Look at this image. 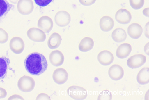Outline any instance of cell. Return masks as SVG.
Here are the masks:
<instances>
[{"label": "cell", "mask_w": 149, "mask_h": 100, "mask_svg": "<svg viewBox=\"0 0 149 100\" xmlns=\"http://www.w3.org/2000/svg\"><path fill=\"white\" fill-rule=\"evenodd\" d=\"M68 74L64 69L60 68L56 69L53 72L52 77L56 83L61 85L65 83L67 80Z\"/></svg>", "instance_id": "8"}, {"label": "cell", "mask_w": 149, "mask_h": 100, "mask_svg": "<svg viewBox=\"0 0 149 100\" xmlns=\"http://www.w3.org/2000/svg\"><path fill=\"white\" fill-rule=\"evenodd\" d=\"M108 75L110 77L114 80H118L121 79L124 74V72L122 68L120 65L115 64L109 68Z\"/></svg>", "instance_id": "14"}, {"label": "cell", "mask_w": 149, "mask_h": 100, "mask_svg": "<svg viewBox=\"0 0 149 100\" xmlns=\"http://www.w3.org/2000/svg\"><path fill=\"white\" fill-rule=\"evenodd\" d=\"M143 14L145 16L149 17V8L144 9L143 11Z\"/></svg>", "instance_id": "34"}, {"label": "cell", "mask_w": 149, "mask_h": 100, "mask_svg": "<svg viewBox=\"0 0 149 100\" xmlns=\"http://www.w3.org/2000/svg\"><path fill=\"white\" fill-rule=\"evenodd\" d=\"M49 60L53 65L58 67L61 66L63 63L64 56L61 51L56 50L51 53L49 55Z\"/></svg>", "instance_id": "13"}, {"label": "cell", "mask_w": 149, "mask_h": 100, "mask_svg": "<svg viewBox=\"0 0 149 100\" xmlns=\"http://www.w3.org/2000/svg\"><path fill=\"white\" fill-rule=\"evenodd\" d=\"M62 41L61 36L58 33L54 32L52 34L48 41L47 45L51 49L58 48L60 45Z\"/></svg>", "instance_id": "18"}, {"label": "cell", "mask_w": 149, "mask_h": 100, "mask_svg": "<svg viewBox=\"0 0 149 100\" xmlns=\"http://www.w3.org/2000/svg\"><path fill=\"white\" fill-rule=\"evenodd\" d=\"M115 18L119 23L126 25L131 21L132 15L130 12L127 10L121 9L118 10L116 13Z\"/></svg>", "instance_id": "9"}, {"label": "cell", "mask_w": 149, "mask_h": 100, "mask_svg": "<svg viewBox=\"0 0 149 100\" xmlns=\"http://www.w3.org/2000/svg\"><path fill=\"white\" fill-rule=\"evenodd\" d=\"M7 92L4 88L0 87V98H4L6 97Z\"/></svg>", "instance_id": "30"}, {"label": "cell", "mask_w": 149, "mask_h": 100, "mask_svg": "<svg viewBox=\"0 0 149 100\" xmlns=\"http://www.w3.org/2000/svg\"><path fill=\"white\" fill-rule=\"evenodd\" d=\"M13 6L7 0H0V18L6 15Z\"/></svg>", "instance_id": "23"}, {"label": "cell", "mask_w": 149, "mask_h": 100, "mask_svg": "<svg viewBox=\"0 0 149 100\" xmlns=\"http://www.w3.org/2000/svg\"><path fill=\"white\" fill-rule=\"evenodd\" d=\"M52 0H34L36 4L40 7H44L49 5Z\"/></svg>", "instance_id": "27"}, {"label": "cell", "mask_w": 149, "mask_h": 100, "mask_svg": "<svg viewBox=\"0 0 149 100\" xmlns=\"http://www.w3.org/2000/svg\"><path fill=\"white\" fill-rule=\"evenodd\" d=\"M51 99L50 97L47 94L41 93L39 94L36 98V100H50Z\"/></svg>", "instance_id": "29"}, {"label": "cell", "mask_w": 149, "mask_h": 100, "mask_svg": "<svg viewBox=\"0 0 149 100\" xmlns=\"http://www.w3.org/2000/svg\"><path fill=\"white\" fill-rule=\"evenodd\" d=\"M127 37L125 31L121 28L115 29L112 32L111 37L114 41L120 42L125 40Z\"/></svg>", "instance_id": "21"}, {"label": "cell", "mask_w": 149, "mask_h": 100, "mask_svg": "<svg viewBox=\"0 0 149 100\" xmlns=\"http://www.w3.org/2000/svg\"><path fill=\"white\" fill-rule=\"evenodd\" d=\"M8 33L3 29L0 28V43H5L8 41Z\"/></svg>", "instance_id": "26"}, {"label": "cell", "mask_w": 149, "mask_h": 100, "mask_svg": "<svg viewBox=\"0 0 149 100\" xmlns=\"http://www.w3.org/2000/svg\"><path fill=\"white\" fill-rule=\"evenodd\" d=\"M27 35L30 39L36 42H43L46 38L44 32L39 28L35 27L29 29L27 32Z\"/></svg>", "instance_id": "4"}, {"label": "cell", "mask_w": 149, "mask_h": 100, "mask_svg": "<svg viewBox=\"0 0 149 100\" xmlns=\"http://www.w3.org/2000/svg\"><path fill=\"white\" fill-rule=\"evenodd\" d=\"M149 22L146 24L144 28V34L146 38H149Z\"/></svg>", "instance_id": "32"}, {"label": "cell", "mask_w": 149, "mask_h": 100, "mask_svg": "<svg viewBox=\"0 0 149 100\" xmlns=\"http://www.w3.org/2000/svg\"><path fill=\"white\" fill-rule=\"evenodd\" d=\"M114 23L113 20L109 16H104L100 20L99 26L101 30L104 32H108L113 27Z\"/></svg>", "instance_id": "17"}, {"label": "cell", "mask_w": 149, "mask_h": 100, "mask_svg": "<svg viewBox=\"0 0 149 100\" xmlns=\"http://www.w3.org/2000/svg\"><path fill=\"white\" fill-rule=\"evenodd\" d=\"M97 59L99 63L102 65L107 66L113 62L114 57L113 54L110 51L104 50L99 53Z\"/></svg>", "instance_id": "12"}, {"label": "cell", "mask_w": 149, "mask_h": 100, "mask_svg": "<svg viewBox=\"0 0 149 100\" xmlns=\"http://www.w3.org/2000/svg\"><path fill=\"white\" fill-rule=\"evenodd\" d=\"M24 100V98L21 96L19 95H14L10 97L8 100Z\"/></svg>", "instance_id": "31"}, {"label": "cell", "mask_w": 149, "mask_h": 100, "mask_svg": "<svg viewBox=\"0 0 149 100\" xmlns=\"http://www.w3.org/2000/svg\"><path fill=\"white\" fill-rule=\"evenodd\" d=\"M146 56L141 54L134 55L127 60V64L131 68H137L143 65L146 62Z\"/></svg>", "instance_id": "6"}, {"label": "cell", "mask_w": 149, "mask_h": 100, "mask_svg": "<svg viewBox=\"0 0 149 100\" xmlns=\"http://www.w3.org/2000/svg\"><path fill=\"white\" fill-rule=\"evenodd\" d=\"M10 47L14 53L19 54L23 51L25 48V44L21 38L19 37H15L10 40Z\"/></svg>", "instance_id": "7"}, {"label": "cell", "mask_w": 149, "mask_h": 100, "mask_svg": "<svg viewBox=\"0 0 149 100\" xmlns=\"http://www.w3.org/2000/svg\"><path fill=\"white\" fill-rule=\"evenodd\" d=\"M38 26L39 29L44 32L47 33L49 32L53 28V21L50 17L47 16H43L38 20Z\"/></svg>", "instance_id": "10"}, {"label": "cell", "mask_w": 149, "mask_h": 100, "mask_svg": "<svg viewBox=\"0 0 149 100\" xmlns=\"http://www.w3.org/2000/svg\"><path fill=\"white\" fill-rule=\"evenodd\" d=\"M127 32L130 37L134 39H137L141 36L143 29L141 26L139 24L133 23L128 27Z\"/></svg>", "instance_id": "15"}, {"label": "cell", "mask_w": 149, "mask_h": 100, "mask_svg": "<svg viewBox=\"0 0 149 100\" xmlns=\"http://www.w3.org/2000/svg\"><path fill=\"white\" fill-rule=\"evenodd\" d=\"M18 10L24 15H28L33 11L34 6L32 0H20L18 5Z\"/></svg>", "instance_id": "11"}, {"label": "cell", "mask_w": 149, "mask_h": 100, "mask_svg": "<svg viewBox=\"0 0 149 100\" xmlns=\"http://www.w3.org/2000/svg\"><path fill=\"white\" fill-rule=\"evenodd\" d=\"M137 81L141 85H145L149 81V68L144 67L138 72L136 76Z\"/></svg>", "instance_id": "20"}, {"label": "cell", "mask_w": 149, "mask_h": 100, "mask_svg": "<svg viewBox=\"0 0 149 100\" xmlns=\"http://www.w3.org/2000/svg\"><path fill=\"white\" fill-rule=\"evenodd\" d=\"M24 65L29 73L37 76L44 73L47 70L48 65L45 56L38 52L29 54L25 61Z\"/></svg>", "instance_id": "1"}, {"label": "cell", "mask_w": 149, "mask_h": 100, "mask_svg": "<svg viewBox=\"0 0 149 100\" xmlns=\"http://www.w3.org/2000/svg\"><path fill=\"white\" fill-rule=\"evenodd\" d=\"M94 42L89 37L84 38L80 42L78 47L79 50L82 52H86L91 50L93 47Z\"/></svg>", "instance_id": "19"}, {"label": "cell", "mask_w": 149, "mask_h": 100, "mask_svg": "<svg viewBox=\"0 0 149 100\" xmlns=\"http://www.w3.org/2000/svg\"><path fill=\"white\" fill-rule=\"evenodd\" d=\"M18 88L21 91L25 92H29L32 91L35 85V82L31 77L26 75L21 77L17 83Z\"/></svg>", "instance_id": "2"}, {"label": "cell", "mask_w": 149, "mask_h": 100, "mask_svg": "<svg viewBox=\"0 0 149 100\" xmlns=\"http://www.w3.org/2000/svg\"><path fill=\"white\" fill-rule=\"evenodd\" d=\"M149 43L148 42L146 43L145 45L144 48V51L145 53L147 55H149Z\"/></svg>", "instance_id": "33"}, {"label": "cell", "mask_w": 149, "mask_h": 100, "mask_svg": "<svg viewBox=\"0 0 149 100\" xmlns=\"http://www.w3.org/2000/svg\"><path fill=\"white\" fill-rule=\"evenodd\" d=\"M131 7L134 10L141 8L143 6L144 0H129Z\"/></svg>", "instance_id": "24"}, {"label": "cell", "mask_w": 149, "mask_h": 100, "mask_svg": "<svg viewBox=\"0 0 149 100\" xmlns=\"http://www.w3.org/2000/svg\"><path fill=\"white\" fill-rule=\"evenodd\" d=\"M112 99L111 93L109 91L105 90L100 92L97 98L98 100H111Z\"/></svg>", "instance_id": "25"}, {"label": "cell", "mask_w": 149, "mask_h": 100, "mask_svg": "<svg viewBox=\"0 0 149 100\" xmlns=\"http://www.w3.org/2000/svg\"><path fill=\"white\" fill-rule=\"evenodd\" d=\"M10 61L6 57H0V79L6 77Z\"/></svg>", "instance_id": "22"}, {"label": "cell", "mask_w": 149, "mask_h": 100, "mask_svg": "<svg viewBox=\"0 0 149 100\" xmlns=\"http://www.w3.org/2000/svg\"><path fill=\"white\" fill-rule=\"evenodd\" d=\"M67 93L69 96L75 100H83L87 96V92L84 88L76 85L69 87L67 90Z\"/></svg>", "instance_id": "3"}, {"label": "cell", "mask_w": 149, "mask_h": 100, "mask_svg": "<svg viewBox=\"0 0 149 100\" xmlns=\"http://www.w3.org/2000/svg\"><path fill=\"white\" fill-rule=\"evenodd\" d=\"M132 50L131 46L130 44L123 43L117 48L116 51V55L118 58L123 59L129 55Z\"/></svg>", "instance_id": "16"}, {"label": "cell", "mask_w": 149, "mask_h": 100, "mask_svg": "<svg viewBox=\"0 0 149 100\" xmlns=\"http://www.w3.org/2000/svg\"><path fill=\"white\" fill-rule=\"evenodd\" d=\"M96 0H79V3L82 5L88 6L94 4Z\"/></svg>", "instance_id": "28"}, {"label": "cell", "mask_w": 149, "mask_h": 100, "mask_svg": "<svg viewBox=\"0 0 149 100\" xmlns=\"http://www.w3.org/2000/svg\"><path fill=\"white\" fill-rule=\"evenodd\" d=\"M54 20L56 24L61 27L68 25L71 21V17L67 11H62L58 12L55 15Z\"/></svg>", "instance_id": "5"}]
</instances>
